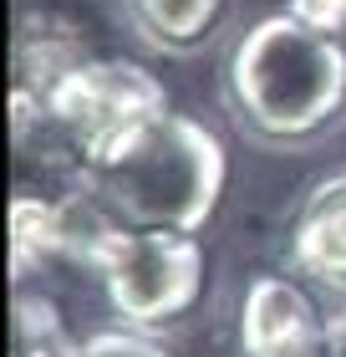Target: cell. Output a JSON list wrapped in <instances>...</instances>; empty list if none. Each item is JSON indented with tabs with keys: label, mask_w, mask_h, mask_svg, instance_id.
<instances>
[{
	"label": "cell",
	"mask_w": 346,
	"mask_h": 357,
	"mask_svg": "<svg viewBox=\"0 0 346 357\" xmlns=\"http://www.w3.org/2000/svg\"><path fill=\"white\" fill-rule=\"evenodd\" d=\"M290 266L316 286H346V174L321 178L290 220Z\"/></svg>",
	"instance_id": "52a82bcc"
},
{
	"label": "cell",
	"mask_w": 346,
	"mask_h": 357,
	"mask_svg": "<svg viewBox=\"0 0 346 357\" xmlns=\"http://www.w3.org/2000/svg\"><path fill=\"white\" fill-rule=\"evenodd\" d=\"M77 184H87L133 230L199 235L214 220L219 194L229 184V153L214 128L168 107L97 164L77 169Z\"/></svg>",
	"instance_id": "7a4b0ae2"
},
{
	"label": "cell",
	"mask_w": 346,
	"mask_h": 357,
	"mask_svg": "<svg viewBox=\"0 0 346 357\" xmlns=\"http://www.w3.org/2000/svg\"><path fill=\"white\" fill-rule=\"evenodd\" d=\"M81 342H72L67 317L56 312V301H46L41 291L15 286L10 296V357H77Z\"/></svg>",
	"instance_id": "30bf717a"
},
{
	"label": "cell",
	"mask_w": 346,
	"mask_h": 357,
	"mask_svg": "<svg viewBox=\"0 0 346 357\" xmlns=\"http://www.w3.org/2000/svg\"><path fill=\"white\" fill-rule=\"evenodd\" d=\"M331 332H336V342L346 347V286L336 291V312H331Z\"/></svg>",
	"instance_id": "4fadbf2b"
},
{
	"label": "cell",
	"mask_w": 346,
	"mask_h": 357,
	"mask_svg": "<svg viewBox=\"0 0 346 357\" xmlns=\"http://www.w3.org/2000/svg\"><path fill=\"white\" fill-rule=\"evenodd\" d=\"M87 41H81V31L67 21V15H26L21 21V36H15V87L26 92H46L56 82V77H67L77 61H87Z\"/></svg>",
	"instance_id": "ba28073f"
},
{
	"label": "cell",
	"mask_w": 346,
	"mask_h": 357,
	"mask_svg": "<svg viewBox=\"0 0 346 357\" xmlns=\"http://www.w3.org/2000/svg\"><path fill=\"white\" fill-rule=\"evenodd\" d=\"M290 10L295 15H306L310 26H321V31H346V0H290Z\"/></svg>",
	"instance_id": "7c38bea8"
},
{
	"label": "cell",
	"mask_w": 346,
	"mask_h": 357,
	"mask_svg": "<svg viewBox=\"0 0 346 357\" xmlns=\"http://www.w3.org/2000/svg\"><path fill=\"white\" fill-rule=\"evenodd\" d=\"M77 357H168V347L158 342L153 332H138V327H112V332H97L77 347Z\"/></svg>",
	"instance_id": "8fae6325"
},
{
	"label": "cell",
	"mask_w": 346,
	"mask_h": 357,
	"mask_svg": "<svg viewBox=\"0 0 346 357\" xmlns=\"http://www.w3.org/2000/svg\"><path fill=\"white\" fill-rule=\"evenodd\" d=\"M123 6L148 46L184 56V52H199L219 31L229 0H123Z\"/></svg>",
	"instance_id": "9c48e42d"
},
{
	"label": "cell",
	"mask_w": 346,
	"mask_h": 357,
	"mask_svg": "<svg viewBox=\"0 0 346 357\" xmlns=\"http://www.w3.org/2000/svg\"><path fill=\"white\" fill-rule=\"evenodd\" d=\"M41 102L61 149L77 158V169H87L123 138H133L143 123L163 118L168 92L133 56H87L67 77H56L41 92Z\"/></svg>",
	"instance_id": "3957f363"
},
{
	"label": "cell",
	"mask_w": 346,
	"mask_h": 357,
	"mask_svg": "<svg viewBox=\"0 0 346 357\" xmlns=\"http://www.w3.org/2000/svg\"><path fill=\"white\" fill-rule=\"evenodd\" d=\"M118 235H123V220L87 184L67 189L61 199L10 194V281L26 286V275H36L46 266L102 275Z\"/></svg>",
	"instance_id": "5b68a950"
},
{
	"label": "cell",
	"mask_w": 346,
	"mask_h": 357,
	"mask_svg": "<svg viewBox=\"0 0 346 357\" xmlns=\"http://www.w3.org/2000/svg\"><path fill=\"white\" fill-rule=\"evenodd\" d=\"M224 92L260 143H310L346 112V41L290 6L260 15L229 46Z\"/></svg>",
	"instance_id": "6da1fadb"
},
{
	"label": "cell",
	"mask_w": 346,
	"mask_h": 357,
	"mask_svg": "<svg viewBox=\"0 0 346 357\" xmlns=\"http://www.w3.org/2000/svg\"><path fill=\"white\" fill-rule=\"evenodd\" d=\"M204 245L194 230H133L123 225L102 266V296L123 327L163 332L184 321L204 296Z\"/></svg>",
	"instance_id": "277c9868"
},
{
	"label": "cell",
	"mask_w": 346,
	"mask_h": 357,
	"mask_svg": "<svg viewBox=\"0 0 346 357\" xmlns=\"http://www.w3.org/2000/svg\"><path fill=\"white\" fill-rule=\"evenodd\" d=\"M331 321L290 275H255L239 301V357H326Z\"/></svg>",
	"instance_id": "8992f818"
}]
</instances>
